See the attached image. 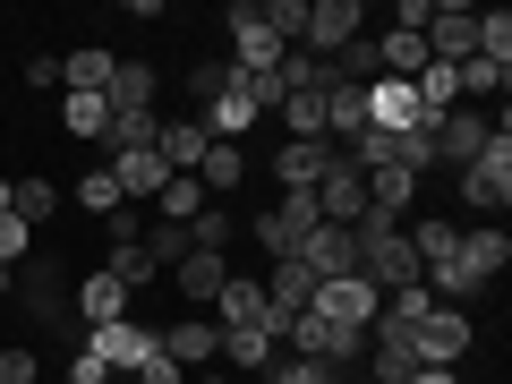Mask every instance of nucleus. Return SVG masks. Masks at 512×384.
I'll list each match as a JSON object with an SVG mask.
<instances>
[{
    "instance_id": "nucleus-18",
    "label": "nucleus",
    "mask_w": 512,
    "mask_h": 384,
    "mask_svg": "<svg viewBox=\"0 0 512 384\" xmlns=\"http://www.w3.org/2000/svg\"><path fill=\"white\" fill-rule=\"evenodd\" d=\"M222 333H265V282H239V274L222 282Z\"/></svg>"
},
{
    "instance_id": "nucleus-6",
    "label": "nucleus",
    "mask_w": 512,
    "mask_h": 384,
    "mask_svg": "<svg viewBox=\"0 0 512 384\" xmlns=\"http://www.w3.org/2000/svg\"><path fill=\"white\" fill-rule=\"evenodd\" d=\"M487 137H495V120H487V111L453 103V111L436 120V137H427V154H436V163H453V171H470L478 154H487Z\"/></svg>"
},
{
    "instance_id": "nucleus-19",
    "label": "nucleus",
    "mask_w": 512,
    "mask_h": 384,
    "mask_svg": "<svg viewBox=\"0 0 512 384\" xmlns=\"http://www.w3.org/2000/svg\"><path fill=\"white\" fill-rule=\"evenodd\" d=\"M171 282H180L188 299H222V282H231V256H214V248H188L180 265H171Z\"/></svg>"
},
{
    "instance_id": "nucleus-48",
    "label": "nucleus",
    "mask_w": 512,
    "mask_h": 384,
    "mask_svg": "<svg viewBox=\"0 0 512 384\" xmlns=\"http://www.w3.org/2000/svg\"><path fill=\"white\" fill-rule=\"evenodd\" d=\"M256 384H265V376H256Z\"/></svg>"
},
{
    "instance_id": "nucleus-20",
    "label": "nucleus",
    "mask_w": 512,
    "mask_h": 384,
    "mask_svg": "<svg viewBox=\"0 0 512 384\" xmlns=\"http://www.w3.org/2000/svg\"><path fill=\"white\" fill-rule=\"evenodd\" d=\"M205 205H214V197H205V180H197V171H171V180H163V197H154V222H180V231H188V222H197Z\"/></svg>"
},
{
    "instance_id": "nucleus-5",
    "label": "nucleus",
    "mask_w": 512,
    "mask_h": 384,
    "mask_svg": "<svg viewBox=\"0 0 512 384\" xmlns=\"http://www.w3.org/2000/svg\"><path fill=\"white\" fill-rule=\"evenodd\" d=\"M359 35H367V9H359V0H308V35H299V52L333 60V52H350Z\"/></svg>"
},
{
    "instance_id": "nucleus-4",
    "label": "nucleus",
    "mask_w": 512,
    "mask_h": 384,
    "mask_svg": "<svg viewBox=\"0 0 512 384\" xmlns=\"http://www.w3.org/2000/svg\"><path fill=\"white\" fill-rule=\"evenodd\" d=\"M376 308H384V291H376L367 274L316 282V299H308V316H325V325H350V333H367V325H376Z\"/></svg>"
},
{
    "instance_id": "nucleus-27",
    "label": "nucleus",
    "mask_w": 512,
    "mask_h": 384,
    "mask_svg": "<svg viewBox=\"0 0 512 384\" xmlns=\"http://www.w3.org/2000/svg\"><path fill=\"white\" fill-rule=\"evenodd\" d=\"M52 205H60L52 180H35V171H26V180H9V214H18L26 231H35V222H52Z\"/></svg>"
},
{
    "instance_id": "nucleus-37",
    "label": "nucleus",
    "mask_w": 512,
    "mask_h": 384,
    "mask_svg": "<svg viewBox=\"0 0 512 384\" xmlns=\"http://www.w3.org/2000/svg\"><path fill=\"white\" fill-rule=\"evenodd\" d=\"M222 239H231V214H222V205H205V214L188 222V248H214V256H222Z\"/></svg>"
},
{
    "instance_id": "nucleus-3",
    "label": "nucleus",
    "mask_w": 512,
    "mask_h": 384,
    "mask_svg": "<svg viewBox=\"0 0 512 384\" xmlns=\"http://www.w3.org/2000/svg\"><path fill=\"white\" fill-rule=\"evenodd\" d=\"M308 231H325V205H316V188H282V205L256 222V239H265V256H274V265L308 248Z\"/></svg>"
},
{
    "instance_id": "nucleus-8",
    "label": "nucleus",
    "mask_w": 512,
    "mask_h": 384,
    "mask_svg": "<svg viewBox=\"0 0 512 384\" xmlns=\"http://www.w3.org/2000/svg\"><path fill=\"white\" fill-rule=\"evenodd\" d=\"M222 26H231V69H282V43H274V26H265L256 0H231Z\"/></svg>"
},
{
    "instance_id": "nucleus-12",
    "label": "nucleus",
    "mask_w": 512,
    "mask_h": 384,
    "mask_svg": "<svg viewBox=\"0 0 512 384\" xmlns=\"http://www.w3.org/2000/svg\"><path fill=\"white\" fill-rule=\"evenodd\" d=\"M154 342H163V359L180 367V376H197V367H214V350H222V325H205V316H188V325H163Z\"/></svg>"
},
{
    "instance_id": "nucleus-40",
    "label": "nucleus",
    "mask_w": 512,
    "mask_h": 384,
    "mask_svg": "<svg viewBox=\"0 0 512 384\" xmlns=\"http://www.w3.org/2000/svg\"><path fill=\"white\" fill-rule=\"evenodd\" d=\"M188 94H197V103H214V94H222V69H214V60H197V69H188Z\"/></svg>"
},
{
    "instance_id": "nucleus-11",
    "label": "nucleus",
    "mask_w": 512,
    "mask_h": 384,
    "mask_svg": "<svg viewBox=\"0 0 512 384\" xmlns=\"http://www.w3.org/2000/svg\"><path fill=\"white\" fill-rule=\"evenodd\" d=\"M86 359H103V367H128V376H137V367L154 359V333L137 325V316H120V325H94V333H86Z\"/></svg>"
},
{
    "instance_id": "nucleus-23",
    "label": "nucleus",
    "mask_w": 512,
    "mask_h": 384,
    "mask_svg": "<svg viewBox=\"0 0 512 384\" xmlns=\"http://www.w3.org/2000/svg\"><path fill=\"white\" fill-rule=\"evenodd\" d=\"M77 316H86V333H94V325H120V316H128V291H120L111 274H86V291H77Z\"/></svg>"
},
{
    "instance_id": "nucleus-25",
    "label": "nucleus",
    "mask_w": 512,
    "mask_h": 384,
    "mask_svg": "<svg viewBox=\"0 0 512 384\" xmlns=\"http://www.w3.org/2000/svg\"><path fill=\"white\" fill-rule=\"evenodd\" d=\"M103 274L120 282V291H146V282L163 274V265H154V256H146V239H111V265H103Z\"/></svg>"
},
{
    "instance_id": "nucleus-21",
    "label": "nucleus",
    "mask_w": 512,
    "mask_h": 384,
    "mask_svg": "<svg viewBox=\"0 0 512 384\" xmlns=\"http://www.w3.org/2000/svg\"><path fill=\"white\" fill-rule=\"evenodd\" d=\"M504 265H512V239L504 231H461V274H470V282H495Z\"/></svg>"
},
{
    "instance_id": "nucleus-24",
    "label": "nucleus",
    "mask_w": 512,
    "mask_h": 384,
    "mask_svg": "<svg viewBox=\"0 0 512 384\" xmlns=\"http://www.w3.org/2000/svg\"><path fill=\"white\" fill-rule=\"evenodd\" d=\"M103 103H111V111H154V69H146V60H120Z\"/></svg>"
},
{
    "instance_id": "nucleus-1",
    "label": "nucleus",
    "mask_w": 512,
    "mask_h": 384,
    "mask_svg": "<svg viewBox=\"0 0 512 384\" xmlns=\"http://www.w3.org/2000/svg\"><path fill=\"white\" fill-rule=\"evenodd\" d=\"M350 231H359V274L376 282V291H402V282H419V248H410V231H402V222L359 214Z\"/></svg>"
},
{
    "instance_id": "nucleus-38",
    "label": "nucleus",
    "mask_w": 512,
    "mask_h": 384,
    "mask_svg": "<svg viewBox=\"0 0 512 384\" xmlns=\"http://www.w3.org/2000/svg\"><path fill=\"white\" fill-rule=\"evenodd\" d=\"M504 77H512V69H487V60H461V69H453V86H461V94H504Z\"/></svg>"
},
{
    "instance_id": "nucleus-33",
    "label": "nucleus",
    "mask_w": 512,
    "mask_h": 384,
    "mask_svg": "<svg viewBox=\"0 0 512 384\" xmlns=\"http://www.w3.org/2000/svg\"><path fill=\"white\" fill-rule=\"evenodd\" d=\"M214 359H222V367H274V342H265V333H222Z\"/></svg>"
},
{
    "instance_id": "nucleus-46",
    "label": "nucleus",
    "mask_w": 512,
    "mask_h": 384,
    "mask_svg": "<svg viewBox=\"0 0 512 384\" xmlns=\"http://www.w3.org/2000/svg\"><path fill=\"white\" fill-rule=\"evenodd\" d=\"M333 384H367V376H359V367H350V376H333Z\"/></svg>"
},
{
    "instance_id": "nucleus-13",
    "label": "nucleus",
    "mask_w": 512,
    "mask_h": 384,
    "mask_svg": "<svg viewBox=\"0 0 512 384\" xmlns=\"http://www.w3.org/2000/svg\"><path fill=\"white\" fill-rule=\"evenodd\" d=\"M316 205H325V222H359V205H367V180H359V163L342 146H333L325 180H316Z\"/></svg>"
},
{
    "instance_id": "nucleus-29",
    "label": "nucleus",
    "mask_w": 512,
    "mask_h": 384,
    "mask_svg": "<svg viewBox=\"0 0 512 384\" xmlns=\"http://www.w3.org/2000/svg\"><path fill=\"white\" fill-rule=\"evenodd\" d=\"M77 205H86V214H94V222H111V214H128V197H120V180H111V171H103V163H94V171H86V180H77Z\"/></svg>"
},
{
    "instance_id": "nucleus-36",
    "label": "nucleus",
    "mask_w": 512,
    "mask_h": 384,
    "mask_svg": "<svg viewBox=\"0 0 512 384\" xmlns=\"http://www.w3.org/2000/svg\"><path fill=\"white\" fill-rule=\"evenodd\" d=\"M26 256H35V231H26L18 214H0V265H9V274H18Z\"/></svg>"
},
{
    "instance_id": "nucleus-34",
    "label": "nucleus",
    "mask_w": 512,
    "mask_h": 384,
    "mask_svg": "<svg viewBox=\"0 0 512 384\" xmlns=\"http://www.w3.org/2000/svg\"><path fill=\"white\" fill-rule=\"evenodd\" d=\"M137 239H146V256L163 265V274H171V265L188 256V231H180V222H154V231H137Z\"/></svg>"
},
{
    "instance_id": "nucleus-45",
    "label": "nucleus",
    "mask_w": 512,
    "mask_h": 384,
    "mask_svg": "<svg viewBox=\"0 0 512 384\" xmlns=\"http://www.w3.org/2000/svg\"><path fill=\"white\" fill-rule=\"evenodd\" d=\"M9 291H18V274H9V265H0V299H9Z\"/></svg>"
},
{
    "instance_id": "nucleus-44",
    "label": "nucleus",
    "mask_w": 512,
    "mask_h": 384,
    "mask_svg": "<svg viewBox=\"0 0 512 384\" xmlns=\"http://www.w3.org/2000/svg\"><path fill=\"white\" fill-rule=\"evenodd\" d=\"M188 384H231V376H222V367H197V376H188Z\"/></svg>"
},
{
    "instance_id": "nucleus-42",
    "label": "nucleus",
    "mask_w": 512,
    "mask_h": 384,
    "mask_svg": "<svg viewBox=\"0 0 512 384\" xmlns=\"http://www.w3.org/2000/svg\"><path fill=\"white\" fill-rule=\"evenodd\" d=\"M60 384H111V367H103V359H86V350H77V367H69V376H60Z\"/></svg>"
},
{
    "instance_id": "nucleus-28",
    "label": "nucleus",
    "mask_w": 512,
    "mask_h": 384,
    "mask_svg": "<svg viewBox=\"0 0 512 384\" xmlns=\"http://www.w3.org/2000/svg\"><path fill=\"white\" fill-rule=\"evenodd\" d=\"M239 171H248V154L214 137V146H205V163H197V180H205V197H231V188H239Z\"/></svg>"
},
{
    "instance_id": "nucleus-39",
    "label": "nucleus",
    "mask_w": 512,
    "mask_h": 384,
    "mask_svg": "<svg viewBox=\"0 0 512 384\" xmlns=\"http://www.w3.org/2000/svg\"><path fill=\"white\" fill-rule=\"evenodd\" d=\"M35 367H43L35 350H0V384H35Z\"/></svg>"
},
{
    "instance_id": "nucleus-22",
    "label": "nucleus",
    "mask_w": 512,
    "mask_h": 384,
    "mask_svg": "<svg viewBox=\"0 0 512 384\" xmlns=\"http://www.w3.org/2000/svg\"><path fill=\"white\" fill-rule=\"evenodd\" d=\"M111 69H120V60H111L103 43H86V52L60 60V86H69V94H111Z\"/></svg>"
},
{
    "instance_id": "nucleus-30",
    "label": "nucleus",
    "mask_w": 512,
    "mask_h": 384,
    "mask_svg": "<svg viewBox=\"0 0 512 384\" xmlns=\"http://www.w3.org/2000/svg\"><path fill=\"white\" fill-rule=\"evenodd\" d=\"M282 137H325V94H282Z\"/></svg>"
},
{
    "instance_id": "nucleus-26",
    "label": "nucleus",
    "mask_w": 512,
    "mask_h": 384,
    "mask_svg": "<svg viewBox=\"0 0 512 384\" xmlns=\"http://www.w3.org/2000/svg\"><path fill=\"white\" fill-rule=\"evenodd\" d=\"M60 120H69V137L103 146V128H111V103H103V94H60Z\"/></svg>"
},
{
    "instance_id": "nucleus-10",
    "label": "nucleus",
    "mask_w": 512,
    "mask_h": 384,
    "mask_svg": "<svg viewBox=\"0 0 512 384\" xmlns=\"http://www.w3.org/2000/svg\"><path fill=\"white\" fill-rule=\"evenodd\" d=\"M299 265H308L316 282H342V274H359V231H350V222H325V231H308Z\"/></svg>"
},
{
    "instance_id": "nucleus-31",
    "label": "nucleus",
    "mask_w": 512,
    "mask_h": 384,
    "mask_svg": "<svg viewBox=\"0 0 512 384\" xmlns=\"http://www.w3.org/2000/svg\"><path fill=\"white\" fill-rule=\"evenodd\" d=\"M478 60L487 69H512V18L504 9H478Z\"/></svg>"
},
{
    "instance_id": "nucleus-43",
    "label": "nucleus",
    "mask_w": 512,
    "mask_h": 384,
    "mask_svg": "<svg viewBox=\"0 0 512 384\" xmlns=\"http://www.w3.org/2000/svg\"><path fill=\"white\" fill-rule=\"evenodd\" d=\"M410 384H461V376H453V367H419V376H410Z\"/></svg>"
},
{
    "instance_id": "nucleus-17",
    "label": "nucleus",
    "mask_w": 512,
    "mask_h": 384,
    "mask_svg": "<svg viewBox=\"0 0 512 384\" xmlns=\"http://www.w3.org/2000/svg\"><path fill=\"white\" fill-rule=\"evenodd\" d=\"M205 146H214V137H205V120H163V128H154V154H163V171H197Z\"/></svg>"
},
{
    "instance_id": "nucleus-2",
    "label": "nucleus",
    "mask_w": 512,
    "mask_h": 384,
    "mask_svg": "<svg viewBox=\"0 0 512 384\" xmlns=\"http://www.w3.org/2000/svg\"><path fill=\"white\" fill-rule=\"evenodd\" d=\"M461 197H470L478 214H504V205H512V120H504V111H495L487 154H478V163L461 171Z\"/></svg>"
},
{
    "instance_id": "nucleus-7",
    "label": "nucleus",
    "mask_w": 512,
    "mask_h": 384,
    "mask_svg": "<svg viewBox=\"0 0 512 384\" xmlns=\"http://www.w3.org/2000/svg\"><path fill=\"white\" fill-rule=\"evenodd\" d=\"M410 342H419V367H453V359H470L478 325H470V308H427Z\"/></svg>"
},
{
    "instance_id": "nucleus-15",
    "label": "nucleus",
    "mask_w": 512,
    "mask_h": 384,
    "mask_svg": "<svg viewBox=\"0 0 512 384\" xmlns=\"http://www.w3.org/2000/svg\"><path fill=\"white\" fill-rule=\"evenodd\" d=\"M18 299H26V308L43 316V325H60V316H69V282H60V265L26 256V265H18Z\"/></svg>"
},
{
    "instance_id": "nucleus-9",
    "label": "nucleus",
    "mask_w": 512,
    "mask_h": 384,
    "mask_svg": "<svg viewBox=\"0 0 512 384\" xmlns=\"http://www.w3.org/2000/svg\"><path fill=\"white\" fill-rule=\"evenodd\" d=\"M367 384H410L419 376V342H410V325H367V367H359Z\"/></svg>"
},
{
    "instance_id": "nucleus-47",
    "label": "nucleus",
    "mask_w": 512,
    "mask_h": 384,
    "mask_svg": "<svg viewBox=\"0 0 512 384\" xmlns=\"http://www.w3.org/2000/svg\"><path fill=\"white\" fill-rule=\"evenodd\" d=\"M0 214H9V180H0Z\"/></svg>"
},
{
    "instance_id": "nucleus-35",
    "label": "nucleus",
    "mask_w": 512,
    "mask_h": 384,
    "mask_svg": "<svg viewBox=\"0 0 512 384\" xmlns=\"http://www.w3.org/2000/svg\"><path fill=\"white\" fill-rule=\"evenodd\" d=\"M265 384H333V367H316V359H291V350H274Z\"/></svg>"
},
{
    "instance_id": "nucleus-32",
    "label": "nucleus",
    "mask_w": 512,
    "mask_h": 384,
    "mask_svg": "<svg viewBox=\"0 0 512 384\" xmlns=\"http://www.w3.org/2000/svg\"><path fill=\"white\" fill-rule=\"evenodd\" d=\"M265 9V26H274L282 52H299V35H308V0H256Z\"/></svg>"
},
{
    "instance_id": "nucleus-14",
    "label": "nucleus",
    "mask_w": 512,
    "mask_h": 384,
    "mask_svg": "<svg viewBox=\"0 0 512 384\" xmlns=\"http://www.w3.org/2000/svg\"><path fill=\"white\" fill-rule=\"evenodd\" d=\"M111 180H120V197L128 205H154V197H163V180H171V171H163V154H154V146H128V154H111Z\"/></svg>"
},
{
    "instance_id": "nucleus-16",
    "label": "nucleus",
    "mask_w": 512,
    "mask_h": 384,
    "mask_svg": "<svg viewBox=\"0 0 512 384\" xmlns=\"http://www.w3.org/2000/svg\"><path fill=\"white\" fill-rule=\"evenodd\" d=\"M325 163H333L325 137H282V146H274V180L282 188H316V180H325Z\"/></svg>"
},
{
    "instance_id": "nucleus-41",
    "label": "nucleus",
    "mask_w": 512,
    "mask_h": 384,
    "mask_svg": "<svg viewBox=\"0 0 512 384\" xmlns=\"http://www.w3.org/2000/svg\"><path fill=\"white\" fill-rule=\"evenodd\" d=\"M137 384H188V376H180V367H171V359H163V342H154V359H146V367H137Z\"/></svg>"
}]
</instances>
